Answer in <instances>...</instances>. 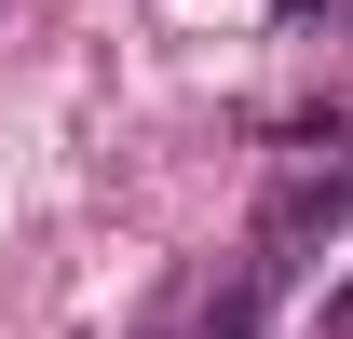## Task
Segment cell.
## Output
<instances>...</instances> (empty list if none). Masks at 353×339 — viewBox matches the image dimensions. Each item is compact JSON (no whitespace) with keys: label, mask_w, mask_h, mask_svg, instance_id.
<instances>
[{"label":"cell","mask_w":353,"mask_h":339,"mask_svg":"<svg viewBox=\"0 0 353 339\" xmlns=\"http://www.w3.org/2000/svg\"><path fill=\"white\" fill-rule=\"evenodd\" d=\"M272 285H285V271H259V258H231V271H218V298L190 312V339H272Z\"/></svg>","instance_id":"7a4b0ae2"},{"label":"cell","mask_w":353,"mask_h":339,"mask_svg":"<svg viewBox=\"0 0 353 339\" xmlns=\"http://www.w3.org/2000/svg\"><path fill=\"white\" fill-rule=\"evenodd\" d=\"M340 231H353V136H340V123H312V136H299V163H272L245 258H259V271H299V258H312V245H340Z\"/></svg>","instance_id":"6da1fadb"},{"label":"cell","mask_w":353,"mask_h":339,"mask_svg":"<svg viewBox=\"0 0 353 339\" xmlns=\"http://www.w3.org/2000/svg\"><path fill=\"white\" fill-rule=\"evenodd\" d=\"M326 339H353V271H340V285H326Z\"/></svg>","instance_id":"3957f363"}]
</instances>
